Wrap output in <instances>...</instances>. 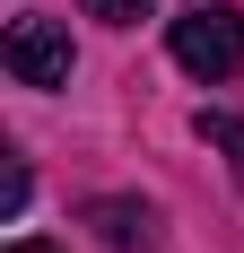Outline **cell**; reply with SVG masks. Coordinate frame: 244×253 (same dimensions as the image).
<instances>
[{"mask_svg": "<svg viewBox=\"0 0 244 253\" xmlns=\"http://www.w3.org/2000/svg\"><path fill=\"white\" fill-rule=\"evenodd\" d=\"M87 227H96L105 245H122V253H131V245L148 236V210H140V201H87Z\"/></svg>", "mask_w": 244, "mask_h": 253, "instance_id": "3957f363", "label": "cell"}, {"mask_svg": "<svg viewBox=\"0 0 244 253\" xmlns=\"http://www.w3.org/2000/svg\"><path fill=\"white\" fill-rule=\"evenodd\" d=\"M157 0H87V18H105V26H140Z\"/></svg>", "mask_w": 244, "mask_h": 253, "instance_id": "5b68a950", "label": "cell"}, {"mask_svg": "<svg viewBox=\"0 0 244 253\" xmlns=\"http://www.w3.org/2000/svg\"><path fill=\"white\" fill-rule=\"evenodd\" d=\"M9 253H52V245H9Z\"/></svg>", "mask_w": 244, "mask_h": 253, "instance_id": "8992f818", "label": "cell"}, {"mask_svg": "<svg viewBox=\"0 0 244 253\" xmlns=\"http://www.w3.org/2000/svg\"><path fill=\"white\" fill-rule=\"evenodd\" d=\"M174 61H183L192 79H236L244 70V18L218 9V0L183 9V18H174Z\"/></svg>", "mask_w": 244, "mask_h": 253, "instance_id": "6da1fadb", "label": "cell"}, {"mask_svg": "<svg viewBox=\"0 0 244 253\" xmlns=\"http://www.w3.org/2000/svg\"><path fill=\"white\" fill-rule=\"evenodd\" d=\"M192 131H201V149H218V157H227V175L244 183V123H236V114H201Z\"/></svg>", "mask_w": 244, "mask_h": 253, "instance_id": "277c9868", "label": "cell"}, {"mask_svg": "<svg viewBox=\"0 0 244 253\" xmlns=\"http://www.w3.org/2000/svg\"><path fill=\"white\" fill-rule=\"evenodd\" d=\"M0 61H9L18 87H70V35H61L52 18H9Z\"/></svg>", "mask_w": 244, "mask_h": 253, "instance_id": "7a4b0ae2", "label": "cell"}]
</instances>
